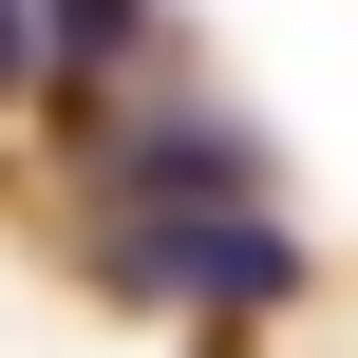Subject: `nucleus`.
Here are the masks:
<instances>
[{
	"instance_id": "obj_1",
	"label": "nucleus",
	"mask_w": 358,
	"mask_h": 358,
	"mask_svg": "<svg viewBox=\"0 0 358 358\" xmlns=\"http://www.w3.org/2000/svg\"><path fill=\"white\" fill-rule=\"evenodd\" d=\"M94 264H113L132 302H283V283H302V245H283L264 208H132V189H113Z\"/></svg>"
},
{
	"instance_id": "obj_2",
	"label": "nucleus",
	"mask_w": 358,
	"mask_h": 358,
	"mask_svg": "<svg viewBox=\"0 0 358 358\" xmlns=\"http://www.w3.org/2000/svg\"><path fill=\"white\" fill-rule=\"evenodd\" d=\"M38 19H57V57H132L151 38V0H38Z\"/></svg>"
},
{
	"instance_id": "obj_3",
	"label": "nucleus",
	"mask_w": 358,
	"mask_h": 358,
	"mask_svg": "<svg viewBox=\"0 0 358 358\" xmlns=\"http://www.w3.org/2000/svg\"><path fill=\"white\" fill-rule=\"evenodd\" d=\"M38 57H57V19H38V0H0V94H19Z\"/></svg>"
}]
</instances>
